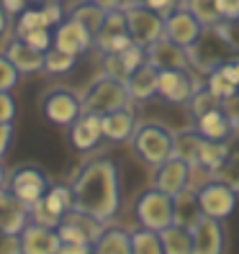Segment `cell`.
Here are the masks:
<instances>
[{"label": "cell", "instance_id": "obj_1", "mask_svg": "<svg viewBox=\"0 0 239 254\" xmlns=\"http://www.w3.org/2000/svg\"><path fill=\"white\" fill-rule=\"evenodd\" d=\"M72 211L93 216L100 223L113 221L121 208V175L116 162L108 157H95L80 164L72 177Z\"/></svg>", "mask_w": 239, "mask_h": 254}, {"label": "cell", "instance_id": "obj_2", "mask_svg": "<svg viewBox=\"0 0 239 254\" xmlns=\"http://www.w3.org/2000/svg\"><path fill=\"white\" fill-rule=\"evenodd\" d=\"M129 93H126V85L118 82L113 77H106L100 74L98 80L90 82V87L80 95V106H82V113H93V116H108L113 111H121V108H129Z\"/></svg>", "mask_w": 239, "mask_h": 254}, {"label": "cell", "instance_id": "obj_3", "mask_svg": "<svg viewBox=\"0 0 239 254\" xmlns=\"http://www.w3.org/2000/svg\"><path fill=\"white\" fill-rule=\"evenodd\" d=\"M188 59H190L193 69L208 74V72L219 69L221 64L237 59V52L227 44V39L216 31V26H211V28H203L201 39L188 49Z\"/></svg>", "mask_w": 239, "mask_h": 254}, {"label": "cell", "instance_id": "obj_4", "mask_svg": "<svg viewBox=\"0 0 239 254\" xmlns=\"http://www.w3.org/2000/svg\"><path fill=\"white\" fill-rule=\"evenodd\" d=\"M131 146L144 164L157 170L172 157V133L159 124H142L134 131Z\"/></svg>", "mask_w": 239, "mask_h": 254}, {"label": "cell", "instance_id": "obj_5", "mask_svg": "<svg viewBox=\"0 0 239 254\" xmlns=\"http://www.w3.org/2000/svg\"><path fill=\"white\" fill-rule=\"evenodd\" d=\"M121 10L126 16V31L134 44L139 47H149L152 41L165 36V16L155 13L152 8H147L142 0H124Z\"/></svg>", "mask_w": 239, "mask_h": 254}, {"label": "cell", "instance_id": "obj_6", "mask_svg": "<svg viewBox=\"0 0 239 254\" xmlns=\"http://www.w3.org/2000/svg\"><path fill=\"white\" fill-rule=\"evenodd\" d=\"M134 216L144 229H152V231L167 229L172 223V195L162 192L155 185L142 190L137 200H134Z\"/></svg>", "mask_w": 239, "mask_h": 254}, {"label": "cell", "instance_id": "obj_7", "mask_svg": "<svg viewBox=\"0 0 239 254\" xmlns=\"http://www.w3.org/2000/svg\"><path fill=\"white\" fill-rule=\"evenodd\" d=\"M49 177L44 170L34 167V164H23V167H16L10 175H8V183L5 188L16 195L21 203L26 205H34L36 200H41L44 195H47L49 190Z\"/></svg>", "mask_w": 239, "mask_h": 254}, {"label": "cell", "instance_id": "obj_8", "mask_svg": "<svg viewBox=\"0 0 239 254\" xmlns=\"http://www.w3.org/2000/svg\"><path fill=\"white\" fill-rule=\"evenodd\" d=\"M196 192H198V203H201L203 216L224 221V218H229L234 213L239 195L229 185H224V183H219V180H214V177H211L208 183L198 185Z\"/></svg>", "mask_w": 239, "mask_h": 254}, {"label": "cell", "instance_id": "obj_9", "mask_svg": "<svg viewBox=\"0 0 239 254\" xmlns=\"http://www.w3.org/2000/svg\"><path fill=\"white\" fill-rule=\"evenodd\" d=\"M41 111L57 126H72L80 118L82 106H80V95L72 93L70 87H54L41 98Z\"/></svg>", "mask_w": 239, "mask_h": 254}, {"label": "cell", "instance_id": "obj_10", "mask_svg": "<svg viewBox=\"0 0 239 254\" xmlns=\"http://www.w3.org/2000/svg\"><path fill=\"white\" fill-rule=\"evenodd\" d=\"M190 234H193V254H227V229H224V221L203 216L190 229Z\"/></svg>", "mask_w": 239, "mask_h": 254}, {"label": "cell", "instance_id": "obj_11", "mask_svg": "<svg viewBox=\"0 0 239 254\" xmlns=\"http://www.w3.org/2000/svg\"><path fill=\"white\" fill-rule=\"evenodd\" d=\"M52 47L65 52V54H72V57H80L85 54L87 49L93 47V34L87 28L72 18H65L59 26H54V34H52Z\"/></svg>", "mask_w": 239, "mask_h": 254}, {"label": "cell", "instance_id": "obj_12", "mask_svg": "<svg viewBox=\"0 0 239 254\" xmlns=\"http://www.w3.org/2000/svg\"><path fill=\"white\" fill-rule=\"evenodd\" d=\"M106 223L95 221L93 216H85L80 211H70L57 226V234L62 242H85V244H95V239L103 234Z\"/></svg>", "mask_w": 239, "mask_h": 254}, {"label": "cell", "instance_id": "obj_13", "mask_svg": "<svg viewBox=\"0 0 239 254\" xmlns=\"http://www.w3.org/2000/svg\"><path fill=\"white\" fill-rule=\"evenodd\" d=\"M198 85L201 82L193 80L188 69H165L159 72L157 95H162L167 103H175V106H188V100L193 98Z\"/></svg>", "mask_w": 239, "mask_h": 254}, {"label": "cell", "instance_id": "obj_14", "mask_svg": "<svg viewBox=\"0 0 239 254\" xmlns=\"http://www.w3.org/2000/svg\"><path fill=\"white\" fill-rule=\"evenodd\" d=\"M147 64H152L159 72H165V69H188L190 59H188V49H183L180 44L170 41L167 36H162V39L152 41L147 47Z\"/></svg>", "mask_w": 239, "mask_h": 254}, {"label": "cell", "instance_id": "obj_15", "mask_svg": "<svg viewBox=\"0 0 239 254\" xmlns=\"http://www.w3.org/2000/svg\"><path fill=\"white\" fill-rule=\"evenodd\" d=\"M201 34H203V26L185 8H175L170 16H165V36L175 44H180L183 49H190L201 39Z\"/></svg>", "mask_w": 239, "mask_h": 254}, {"label": "cell", "instance_id": "obj_16", "mask_svg": "<svg viewBox=\"0 0 239 254\" xmlns=\"http://www.w3.org/2000/svg\"><path fill=\"white\" fill-rule=\"evenodd\" d=\"M31 223L28 205L21 203L8 188H0V231L21 236V231Z\"/></svg>", "mask_w": 239, "mask_h": 254}, {"label": "cell", "instance_id": "obj_17", "mask_svg": "<svg viewBox=\"0 0 239 254\" xmlns=\"http://www.w3.org/2000/svg\"><path fill=\"white\" fill-rule=\"evenodd\" d=\"M188 185H190V164H185L183 159L170 157L165 164H159L155 170V188H159L162 192H167L172 198Z\"/></svg>", "mask_w": 239, "mask_h": 254}, {"label": "cell", "instance_id": "obj_18", "mask_svg": "<svg viewBox=\"0 0 239 254\" xmlns=\"http://www.w3.org/2000/svg\"><path fill=\"white\" fill-rule=\"evenodd\" d=\"M62 239L57 229L39 226V223H28L21 231V254H57Z\"/></svg>", "mask_w": 239, "mask_h": 254}, {"label": "cell", "instance_id": "obj_19", "mask_svg": "<svg viewBox=\"0 0 239 254\" xmlns=\"http://www.w3.org/2000/svg\"><path fill=\"white\" fill-rule=\"evenodd\" d=\"M103 139V118L93 113H80V118L70 126V141L78 152H90Z\"/></svg>", "mask_w": 239, "mask_h": 254}, {"label": "cell", "instance_id": "obj_20", "mask_svg": "<svg viewBox=\"0 0 239 254\" xmlns=\"http://www.w3.org/2000/svg\"><path fill=\"white\" fill-rule=\"evenodd\" d=\"M196 131L208 141H229L234 133V124H232L229 113L224 111V106H219L196 118Z\"/></svg>", "mask_w": 239, "mask_h": 254}, {"label": "cell", "instance_id": "obj_21", "mask_svg": "<svg viewBox=\"0 0 239 254\" xmlns=\"http://www.w3.org/2000/svg\"><path fill=\"white\" fill-rule=\"evenodd\" d=\"M201 218H203V211H201V203H198V192H196V188L188 185L185 190H180L172 198V223L193 229Z\"/></svg>", "mask_w": 239, "mask_h": 254}, {"label": "cell", "instance_id": "obj_22", "mask_svg": "<svg viewBox=\"0 0 239 254\" xmlns=\"http://www.w3.org/2000/svg\"><path fill=\"white\" fill-rule=\"evenodd\" d=\"M5 57L10 59L13 67L21 74H36V72L44 69V52L28 47L23 39H13L5 49Z\"/></svg>", "mask_w": 239, "mask_h": 254}, {"label": "cell", "instance_id": "obj_23", "mask_svg": "<svg viewBox=\"0 0 239 254\" xmlns=\"http://www.w3.org/2000/svg\"><path fill=\"white\" fill-rule=\"evenodd\" d=\"M134 131H137V116L131 108L113 111L108 116H103V139L108 141H131Z\"/></svg>", "mask_w": 239, "mask_h": 254}, {"label": "cell", "instance_id": "obj_24", "mask_svg": "<svg viewBox=\"0 0 239 254\" xmlns=\"http://www.w3.org/2000/svg\"><path fill=\"white\" fill-rule=\"evenodd\" d=\"M157 82H159V69H155L152 64H142L139 69L129 74L124 85L131 100H149L152 95H157Z\"/></svg>", "mask_w": 239, "mask_h": 254}, {"label": "cell", "instance_id": "obj_25", "mask_svg": "<svg viewBox=\"0 0 239 254\" xmlns=\"http://www.w3.org/2000/svg\"><path fill=\"white\" fill-rule=\"evenodd\" d=\"M93 254H131V231L121 226H106L95 239Z\"/></svg>", "mask_w": 239, "mask_h": 254}, {"label": "cell", "instance_id": "obj_26", "mask_svg": "<svg viewBox=\"0 0 239 254\" xmlns=\"http://www.w3.org/2000/svg\"><path fill=\"white\" fill-rule=\"evenodd\" d=\"M201 144H203V136L196 128L177 131V133H172V157L183 159L185 164H190V167H198Z\"/></svg>", "mask_w": 239, "mask_h": 254}, {"label": "cell", "instance_id": "obj_27", "mask_svg": "<svg viewBox=\"0 0 239 254\" xmlns=\"http://www.w3.org/2000/svg\"><path fill=\"white\" fill-rule=\"evenodd\" d=\"M159 239H162L165 254H193V234L185 226L170 223L167 229L159 231Z\"/></svg>", "mask_w": 239, "mask_h": 254}, {"label": "cell", "instance_id": "obj_28", "mask_svg": "<svg viewBox=\"0 0 239 254\" xmlns=\"http://www.w3.org/2000/svg\"><path fill=\"white\" fill-rule=\"evenodd\" d=\"M41 203H44V208L57 218V221H62L72 208H75V203H72V188L70 185H49V190H47V195L41 198Z\"/></svg>", "mask_w": 239, "mask_h": 254}, {"label": "cell", "instance_id": "obj_29", "mask_svg": "<svg viewBox=\"0 0 239 254\" xmlns=\"http://www.w3.org/2000/svg\"><path fill=\"white\" fill-rule=\"evenodd\" d=\"M229 157H232V146L227 141H208V139H203L201 154H198V167L214 175Z\"/></svg>", "mask_w": 239, "mask_h": 254}, {"label": "cell", "instance_id": "obj_30", "mask_svg": "<svg viewBox=\"0 0 239 254\" xmlns=\"http://www.w3.org/2000/svg\"><path fill=\"white\" fill-rule=\"evenodd\" d=\"M67 18L82 23L87 31L93 34V39H95V34L100 31L103 21H106V10H103V8L95 3V0H90V3H78V5H75V8L67 13Z\"/></svg>", "mask_w": 239, "mask_h": 254}, {"label": "cell", "instance_id": "obj_31", "mask_svg": "<svg viewBox=\"0 0 239 254\" xmlns=\"http://www.w3.org/2000/svg\"><path fill=\"white\" fill-rule=\"evenodd\" d=\"M131 254H165L159 231L144 229V226L134 229L131 231Z\"/></svg>", "mask_w": 239, "mask_h": 254}, {"label": "cell", "instance_id": "obj_32", "mask_svg": "<svg viewBox=\"0 0 239 254\" xmlns=\"http://www.w3.org/2000/svg\"><path fill=\"white\" fill-rule=\"evenodd\" d=\"M180 8H185L188 13H193V16H196V21H198L203 28H211V26L221 23L216 0H183Z\"/></svg>", "mask_w": 239, "mask_h": 254}, {"label": "cell", "instance_id": "obj_33", "mask_svg": "<svg viewBox=\"0 0 239 254\" xmlns=\"http://www.w3.org/2000/svg\"><path fill=\"white\" fill-rule=\"evenodd\" d=\"M208 90H211L221 103H227V100H232L237 93H239V87L237 85H232L227 77H224V72L221 69H214V72H208L206 74V82H203Z\"/></svg>", "mask_w": 239, "mask_h": 254}, {"label": "cell", "instance_id": "obj_34", "mask_svg": "<svg viewBox=\"0 0 239 254\" xmlns=\"http://www.w3.org/2000/svg\"><path fill=\"white\" fill-rule=\"evenodd\" d=\"M75 62H78V57L65 54L54 47L49 52H44V72H49V74H67L75 67Z\"/></svg>", "mask_w": 239, "mask_h": 254}, {"label": "cell", "instance_id": "obj_35", "mask_svg": "<svg viewBox=\"0 0 239 254\" xmlns=\"http://www.w3.org/2000/svg\"><path fill=\"white\" fill-rule=\"evenodd\" d=\"M188 106H190V111H193V116H203V113H208V111H214V108H219L221 106V100L208 90V87L201 82L198 87H196V93H193V98L188 100Z\"/></svg>", "mask_w": 239, "mask_h": 254}, {"label": "cell", "instance_id": "obj_36", "mask_svg": "<svg viewBox=\"0 0 239 254\" xmlns=\"http://www.w3.org/2000/svg\"><path fill=\"white\" fill-rule=\"evenodd\" d=\"M214 180L229 185L237 195H239V154H237V152H232V157L214 172Z\"/></svg>", "mask_w": 239, "mask_h": 254}, {"label": "cell", "instance_id": "obj_37", "mask_svg": "<svg viewBox=\"0 0 239 254\" xmlns=\"http://www.w3.org/2000/svg\"><path fill=\"white\" fill-rule=\"evenodd\" d=\"M103 74H106V77L118 80V82H126L129 80V69L124 64L121 54H103Z\"/></svg>", "mask_w": 239, "mask_h": 254}, {"label": "cell", "instance_id": "obj_38", "mask_svg": "<svg viewBox=\"0 0 239 254\" xmlns=\"http://www.w3.org/2000/svg\"><path fill=\"white\" fill-rule=\"evenodd\" d=\"M18 77H21V72L13 67V62L3 52L0 54V93H10L13 87L18 85Z\"/></svg>", "mask_w": 239, "mask_h": 254}, {"label": "cell", "instance_id": "obj_39", "mask_svg": "<svg viewBox=\"0 0 239 254\" xmlns=\"http://www.w3.org/2000/svg\"><path fill=\"white\" fill-rule=\"evenodd\" d=\"M34 28H47V23H44V16H41V10L36 8H26L21 16H18V23H16V34L23 36L28 31H34Z\"/></svg>", "mask_w": 239, "mask_h": 254}, {"label": "cell", "instance_id": "obj_40", "mask_svg": "<svg viewBox=\"0 0 239 254\" xmlns=\"http://www.w3.org/2000/svg\"><path fill=\"white\" fill-rule=\"evenodd\" d=\"M18 39H23L28 47H34L39 52H49L52 49V31L49 28H34V31H28V34H23Z\"/></svg>", "mask_w": 239, "mask_h": 254}, {"label": "cell", "instance_id": "obj_41", "mask_svg": "<svg viewBox=\"0 0 239 254\" xmlns=\"http://www.w3.org/2000/svg\"><path fill=\"white\" fill-rule=\"evenodd\" d=\"M121 59H124V64H126V69L131 74L134 69H139L142 64H147V49L139 47V44H131V47H126L121 52Z\"/></svg>", "mask_w": 239, "mask_h": 254}, {"label": "cell", "instance_id": "obj_42", "mask_svg": "<svg viewBox=\"0 0 239 254\" xmlns=\"http://www.w3.org/2000/svg\"><path fill=\"white\" fill-rule=\"evenodd\" d=\"M216 31L227 39V44L239 54V21H221V23H216Z\"/></svg>", "mask_w": 239, "mask_h": 254}, {"label": "cell", "instance_id": "obj_43", "mask_svg": "<svg viewBox=\"0 0 239 254\" xmlns=\"http://www.w3.org/2000/svg\"><path fill=\"white\" fill-rule=\"evenodd\" d=\"M41 16H44V23H47V28L52 26H59L65 21V10H62V3H41Z\"/></svg>", "mask_w": 239, "mask_h": 254}, {"label": "cell", "instance_id": "obj_44", "mask_svg": "<svg viewBox=\"0 0 239 254\" xmlns=\"http://www.w3.org/2000/svg\"><path fill=\"white\" fill-rule=\"evenodd\" d=\"M16 118V100L10 93H0V124H13Z\"/></svg>", "mask_w": 239, "mask_h": 254}, {"label": "cell", "instance_id": "obj_45", "mask_svg": "<svg viewBox=\"0 0 239 254\" xmlns=\"http://www.w3.org/2000/svg\"><path fill=\"white\" fill-rule=\"evenodd\" d=\"M221 21H239V0H216Z\"/></svg>", "mask_w": 239, "mask_h": 254}, {"label": "cell", "instance_id": "obj_46", "mask_svg": "<svg viewBox=\"0 0 239 254\" xmlns=\"http://www.w3.org/2000/svg\"><path fill=\"white\" fill-rule=\"evenodd\" d=\"M0 254H21V236L0 231Z\"/></svg>", "mask_w": 239, "mask_h": 254}, {"label": "cell", "instance_id": "obj_47", "mask_svg": "<svg viewBox=\"0 0 239 254\" xmlns=\"http://www.w3.org/2000/svg\"><path fill=\"white\" fill-rule=\"evenodd\" d=\"M57 254H93V244L85 242H62Z\"/></svg>", "mask_w": 239, "mask_h": 254}, {"label": "cell", "instance_id": "obj_48", "mask_svg": "<svg viewBox=\"0 0 239 254\" xmlns=\"http://www.w3.org/2000/svg\"><path fill=\"white\" fill-rule=\"evenodd\" d=\"M147 8H152L159 16H170V13L177 8V0H142Z\"/></svg>", "mask_w": 239, "mask_h": 254}, {"label": "cell", "instance_id": "obj_49", "mask_svg": "<svg viewBox=\"0 0 239 254\" xmlns=\"http://www.w3.org/2000/svg\"><path fill=\"white\" fill-rule=\"evenodd\" d=\"M13 133H16L13 124H0V159L8 154V149L13 144Z\"/></svg>", "mask_w": 239, "mask_h": 254}, {"label": "cell", "instance_id": "obj_50", "mask_svg": "<svg viewBox=\"0 0 239 254\" xmlns=\"http://www.w3.org/2000/svg\"><path fill=\"white\" fill-rule=\"evenodd\" d=\"M26 3L28 0H0V5H3L5 13H13V16H21L26 10Z\"/></svg>", "mask_w": 239, "mask_h": 254}, {"label": "cell", "instance_id": "obj_51", "mask_svg": "<svg viewBox=\"0 0 239 254\" xmlns=\"http://www.w3.org/2000/svg\"><path fill=\"white\" fill-rule=\"evenodd\" d=\"M95 3L103 8V10H118V8H121V3H124V0H95Z\"/></svg>", "mask_w": 239, "mask_h": 254}, {"label": "cell", "instance_id": "obj_52", "mask_svg": "<svg viewBox=\"0 0 239 254\" xmlns=\"http://www.w3.org/2000/svg\"><path fill=\"white\" fill-rule=\"evenodd\" d=\"M8 31V13L3 10V5H0V36H3Z\"/></svg>", "mask_w": 239, "mask_h": 254}, {"label": "cell", "instance_id": "obj_53", "mask_svg": "<svg viewBox=\"0 0 239 254\" xmlns=\"http://www.w3.org/2000/svg\"><path fill=\"white\" fill-rule=\"evenodd\" d=\"M8 183V175H5V167H3V162H0V188H5Z\"/></svg>", "mask_w": 239, "mask_h": 254}, {"label": "cell", "instance_id": "obj_54", "mask_svg": "<svg viewBox=\"0 0 239 254\" xmlns=\"http://www.w3.org/2000/svg\"><path fill=\"white\" fill-rule=\"evenodd\" d=\"M232 139H237V141H239V124H234V133H232Z\"/></svg>", "mask_w": 239, "mask_h": 254}, {"label": "cell", "instance_id": "obj_55", "mask_svg": "<svg viewBox=\"0 0 239 254\" xmlns=\"http://www.w3.org/2000/svg\"><path fill=\"white\" fill-rule=\"evenodd\" d=\"M234 62H237V67H239V54H237V59H234Z\"/></svg>", "mask_w": 239, "mask_h": 254}, {"label": "cell", "instance_id": "obj_56", "mask_svg": "<svg viewBox=\"0 0 239 254\" xmlns=\"http://www.w3.org/2000/svg\"><path fill=\"white\" fill-rule=\"evenodd\" d=\"M80 3H90V0H80Z\"/></svg>", "mask_w": 239, "mask_h": 254}, {"label": "cell", "instance_id": "obj_57", "mask_svg": "<svg viewBox=\"0 0 239 254\" xmlns=\"http://www.w3.org/2000/svg\"><path fill=\"white\" fill-rule=\"evenodd\" d=\"M237 95H239V93H237Z\"/></svg>", "mask_w": 239, "mask_h": 254}]
</instances>
